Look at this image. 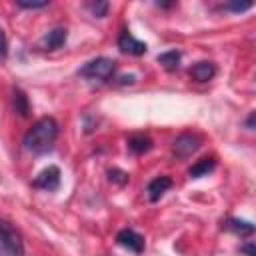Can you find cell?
Wrapping results in <instances>:
<instances>
[{"label": "cell", "mask_w": 256, "mask_h": 256, "mask_svg": "<svg viewBox=\"0 0 256 256\" xmlns=\"http://www.w3.org/2000/svg\"><path fill=\"white\" fill-rule=\"evenodd\" d=\"M240 250H242L246 256H256V254H254V242H248V244H244Z\"/></svg>", "instance_id": "21"}, {"label": "cell", "mask_w": 256, "mask_h": 256, "mask_svg": "<svg viewBox=\"0 0 256 256\" xmlns=\"http://www.w3.org/2000/svg\"><path fill=\"white\" fill-rule=\"evenodd\" d=\"M56 138H58V122L52 116H44L26 130L22 144L32 154H46L54 148Z\"/></svg>", "instance_id": "1"}, {"label": "cell", "mask_w": 256, "mask_h": 256, "mask_svg": "<svg viewBox=\"0 0 256 256\" xmlns=\"http://www.w3.org/2000/svg\"><path fill=\"white\" fill-rule=\"evenodd\" d=\"M180 58H182V54H180L178 50H166V52L158 54L156 60L164 66V70L174 72V70H178V66H180Z\"/></svg>", "instance_id": "12"}, {"label": "cell", "mask_w": 256, "mask_h": 256, "mask_svg": "<svg viewBox=\"0 0 256 256\" xmlns=\"http://www.w3.org/2000/svg\"><path fill=\"white\" fill-rule=\"evenodd\" d=\"M12 104H14V110H16L20 116H28V112H30V102H28V96H26L20 88H14V92H12Z\"/></svg>", "instance_id": "15"}, {"label": "cell", "mask_w": 256, "mask_h": 256, "mask_svg": "<svg viewBox=\"0 0 256 256\" xmlns=\"http://www.w3.org/2000/svg\"><path fill=\"white\" fill-rule=\"evenodd\" d=\"M66 38H68L66 28H54V30H50L48 34L42 36V40H40V48H42V50H58V48L64 46Z\"/></svg>", "instance_id": "9"}, {"label": "cell", "mask_w": 256, "mask_h": 256, "mask_svg": "<svg viewBox=\"0 0 256 256\" xmlns=\"http://www.w3.org/2000/svg\"><path fill=\"white\" fill-rule=\"evenodd\" d=\"M6 56H8V40H6L4 30L0 28V60H4Z\"/></svg>", "instance_id": "20"}, {"label": "cell", "mask_w": 256, "mask_h": 256, "mask_svg": "<svg viewBox=\"0 0 256 256\" xmlns=\"http://www.w3.org/2000/svg\"><path fill=\"white\" fill-rule=\"evenodd\" d=\"M128 148L134 154H144V152H148L152 148V140L148 136H144V134H136V136L128 138Z\"/></svg>", "instance_id": "13"}, {"label": "cell", "mask_w": 256, "mask_h": 256, "mask_svg": "<svg viewBox=\"0 0 256 256\" xmlns=\"http://www.w3.org/2000/svg\"><path fill=\"white\" fill-rule=\"evenodd\" d=\"M16 6H18V8H26V10H36V8H46L48 2H46V0H42V2H26V0H18Z\"/></svg>", "instance_id": "18"}, {"label": "cell", "mask_w": 256, "mask_h": 256, "mask_svg": "<svg viewBox=\"0 0 256 256\" xmlns=\"http://www.w3.org/2000/svg\"><path fill=\"white\" fill-rule=\"evenodd\" d=\"M224 226H226V230H230V232H234L238 236H250L254 232V226L250 222H246V220H240V218H230Z\"/></svg>", "instance_id": "14"}, {"label": "cell", "mask_w": 256, "mask_h": 256, "mask_svg": "<svg viewBox=\"0 0 256 256\" xmlns=\"http://www.w3.org/2000/svg\"><path fill=\"white\" fill-rule=\"evenodd\" d=\"M226 10H232V12H244L248 8H252V2H228L224 4Z\"/></svg>", "instance_id": "19"}, {"label": "cell", "mask_w": 256, "mask_h": 256, "mask_svg": "<svg viewBox=\"0 0 256 256\" xmlns=\"http://www.w3.org/2000/svg\"><path fill=\"white\" fill-rule=\"evenodd\" d=\"M214 168H216V158L214 156H208V158H202L196 164H192L190 170H188V176L190 178H202L208 172H212Z\"/></svg>", "instance_id": "11"}, {"label": "cell", "mask_w": 256, "mask_h": 256, "mask_svg": "<svg viewBox=\"0 0 256 256\" xmlns=\"http://www.w3.org/2000/svg\"><path fill=\"white\" fill-rule=\"evenodd\" d=\"M246 126H248V128H254V112H250V116H248V120H246Z\"/></svg>", "instance_id": "22"}, {"label": "cell", "mask_w": 256, "mask_h": 256, "mask_svg": "<svg viewBox=\"0 0 256 256\" xmlns=\"http://www.w3.org/2000/svg\"><path fill=\"white\" fill-rule=\"evenodd\" d=\"M198 148H200V138L196 134H180L172 144V154L178 160H184V158L192 156Z\"/></svg>", "instance_id": "4"}, {"label": "cell", "mask_w": 256, "mask_h": 256, "mask_svg": "<svg viewBox=\"0 0 256 256\" xmlns=\"http://www.w3.org/2000/svg\"><path fill=\"white\" fill-rule=\"evenodd\" d=\"M172 178L170 176H156L154 180L148 182L146 186V194H148V200L150 202H158L170 188H172Z\"/></svg>", "instance_id": "8"}, {"label": "cell", "mask_w": 256, "mask_h": 256, "mask_svg": "<svg viewBox=\"0 0 256 256\" xmlns=\"http://www.w3.org/2000/svg\"><path fill=\"white\" fill-rule=\"evenodd\" d=\"M190 76L196 82H208V80H212L216 76V66H214V62H208V60L196 62L190 68Z\"/></svg>", "instance_id": "10"}, {"label": "cell", "mask_w": 256, "mask_h": 256, "mask_svg": "<svg viewBox=\"0 0 256 256\" xmlns=\"http://www.w3.org/2000/svg\"><path fill=\"white\" fill-rule=\"evenodd\" d=\"M32 186L38 188V190H48V192L56 190V188L60 186V168L54 166V164L48 166V168H44V170L32 180Z\"/></svg>", "instance_id": "5"}, {"label": "cell", "mask_w": 256, "mask_h": 256, "mask_svg": "<svg viewBox=\"0 0 256 256\" xmlns=\"http://www.w3.org/2000/svg\"><path fill=\"white\" fill-rule=\"evenodd\" d=\"M116 242H118L120 246H124L126 250L134 252V254H140V252L144 250V236L138 234V232L132 230V228L120 230V232L116 234Z\"/></svg>", "instance_id": "7"}, {"label": "cell", "mask_w": 256, "mask_h": 256, "mask_svg": "<svg viewBox=\"0 0 256 256\" xmlns=\"http://www.w3.org/2000/svg\"><path fill=\"white\" fill-rule=\"evenodd\" d=\"M118 48H120V52L130 54V56H142V54H146V50H148V46H146L144 42H140L138 38H134L132 32L126 30V28H124V30L120 32V36H118Z\"/></svg>", "instance_id": "6"}, {"label": "cell", "mask_w": 256, "mask_h": 256, "mask_svg": "<svg viewBox=\"0 0 256 256\" xmlns=\"http://www.w3.org/2000/svg\"><path fill=\"white\" fill-rule=\"evenodd\" d=\"M108 180H110V182H114V184H120V186H124V184L130 180V176H128L124 170L112 168V170H108Z\"/></svg>", "instance_id": "17"}, {"label": "cell", "mask_w": 256, "mask_h": 256, "mask_svg": "<svg viewBox=\"0 0 256 256\" xmlns=\"http://www.w3.org/2000/svg\"><path fill=\"white\" fill-rule=\"evenodd\" d=\"M0 256H24V244L20 232L0 218Z\"/></svg>", "instance_id": "3"}, {"label": "cell", "mask_w": 256, "mask_h": 256, "mask_svg": "<svg viewBox=\"0 0 256 256\" xmlns=\"http://www.w3.org/2000/svg\"><path fill=\"white\" fill-rule=\"evenodd\" d=\"M86 6H88V10L92 12V16H96V18H104L106 12H108V8H110L108 2H88Z\"/></svg>", "instance_id": "16"}, {"label": "cell", "mask_w": 256, "mask_h": 256, "mask_svg": "<svg viewBox=\"0 0 256 256\" xmlns=\"http://www.w3.org/2000/svg\"><path fill=\"white\" fill-rule=\"evenodd\" d=\"M114 72H116V62H114L112 58L100 56V58H94V60L86 62V64L78 70V76H80V78H86V80L108 82V80H112Z\"/></svg>", "instance_id": "2"}]
</instances>
